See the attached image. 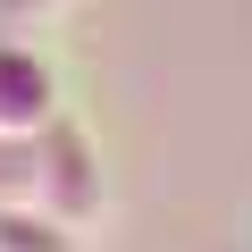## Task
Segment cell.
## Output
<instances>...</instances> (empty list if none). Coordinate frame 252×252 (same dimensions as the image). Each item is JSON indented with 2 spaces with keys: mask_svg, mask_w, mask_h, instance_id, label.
<instances>
[{
  "mask_svg": "<svg viewBox=\"0 0 252 252\" xmlns=\"http://www.w3.org/2000/svg\"><path fill=\"white\" fill-rule=\"evenodd\" d=\"M59 118V76L34 42H0V135H42Z\"/></svg>",
  "mask_w": 252,
  "mask_h": 252,
  "instance_id": "obj_2",
  "label": "cell"
},
{
  "mask_svg": "<svg viewBox=\"0 0 252 252\" xmlns=\"http://www.w3.org/2000/svg\"><path fill=\"white\" fill-rule=\"evenodd\" d=\"M34 202H42L51 219L84 227V235L109 219V177H101V152H93L84 126L51 118L42 135H34Z\"/></svg>",
  "mask_w": 252,
  "mask_h": 252,
  "instance_id": "obj_1",
  "label": "cell"
},
{
  "mask_svg": "<svg viewBox=\"0 0 252 252\" xmlns=\"http://www.w3.org/2000/svg\"><path fill=\"white\" fill-rule=\"evenodd\" d=\"M0 252H93V235L51 219L42 202H0Z\"/></svg>",
  "mask_w": 252,
  "mask_h": 252,
  "instance_id": "obj_3",
  "label": "cell"
},
{
  "mask_svg": "<svg viewBox=\"0 0 252 252\" xmlns=\"http://www.w3.org/2000/svg\"><path fill=\"white\" fill-rule=\"evenodd\" d=\"M0 9H9L17 26H42V17H59V9H67V0H0Z\"/></svg>",
  "mask_w": 252,
  "mask_h": 252,
  "instance_id": "obj_4",
  "label": "cell"
}]
</instances>
